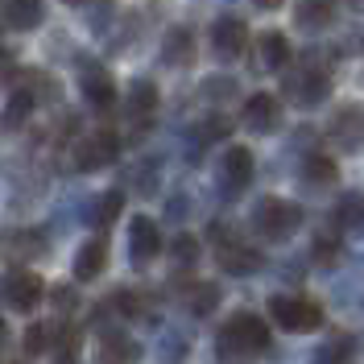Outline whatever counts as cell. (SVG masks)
Wrapping results in <instances>:
<instances>
[{"label":"cell","instance_id":"cell-39","mask_svg":"<svg viewBox=\"0 0 364 364\" xmlns=\"http://www.w3.org/2000/svg\"><path fill=\"white\" fill-rule=\"evenodd\" d=\"M207 240L220 249V245H228V240H240V228L232 224V220H211V224H207Z\"/></svg>","mask_w":364,"mask_h":364},{"label":"cell","instance_id":"cell-22","mask_svg":"<svg viewBox=\"0 0 364 364\" xmlns=\"http://www.w3.org/2000/svg\"><path fill=\"white\" fill-rule=\"evenodd\" d=\"M38 95L25 87V83H13V95H9V104L0 108V136H13V133H21L25 124L33 120V112H38Z\"/></svg>","mask_w":364,"mask_h":364},{"label":"cell","instance_id":"cell-18","mask_svg":"<svg viewBox=\"0 0 364 364\" xmlns=\"http://www.w3.org/2000/svg\"><path fill=\"white\" fill-rule=\"evenodd\" d=\"M0 252H4L9 261H17V269H21V261H42L46 252H50V236L33 224H17V228L4 232Z\"/></svg>","mask_w":364,"mask_h":364},{"label":"cell","instance_id":"cell-10","mask_svg":"<svg viewBox=\"0 0 364 364\" xmlns=\"http://www.w3.org/2000/svg\"><path fill=\"white\" fill-rule=\"evenodd\" d=\"M46 294H50V286H46L33 269H25V265H21V269H13L4 282H0V298H4V306H9V311H17V315L38 311Z\"/></svg>","mask_w":364,"mask_h":364},{"label":"cell","instance_id":"cell-13","mask_svg":"<svg viewBox=\"0 0 364 364\" xmlns=\"http://www.w3.org/2000/svg\"><path fill=\"white\" fill-rule=\"evenodd\" d=\"M161 182H166V158H161V154H141V158L129 161L120 186H124L129 195H136V199H158Z\"/></svg>","mask_w":364,"mask_h":364},{"label":"cell","instance_id":"cell-7","mask_svg":"<svg viewBox=\"0 0 364 364\" xmlns=\"http://www.w3.org/2000/svg\"><path fill=\"white\" fill-rule=\"evenodd\" d=\"M75 75H79V95H83V104H87L91 112H112L116 104H120V87H116L112 70L104 67V63L83 58L75 67Z\"/></svg>","mask_w":364,"mask_h":364},{"label":"cell","instance_id":"cell-46","mask_svg":"<svg viewBox=\"0 0 364 364\" xmlns=\"http://www.w3.org/2000/svg\"><path fill=\"white\" fill-rule=\"evenodd\" d=\"M54 364H79V360H54Z\"/></svg>","mask_w":364,"mask_h":364},{"label":"cell","instance_id":"cell-3","mask_svg":"<svg viewBox=\"0 0 364 364\" xmlns=\"http://www.w3.org/2000/svg\"><path fill=\"white\" fill-rule=\"evenodd\" d=\"M302 224H306V211H302V203L277 199V195H261V199L252 203V215H249V228L261 236V240H269V245L290 240Z\"/></svg>","mask_w":364,"mask_h":364},{"label":"cell","instance_id":"cell-8","mask_svg":"<svg viewBox=\"0 0 364 364\" xmlns=\"http://www.w3.org/2000/svg\"><path fill=\"white\" fill-rule=\"evenodd\" d=\"M323 136H327V145L336 154H356V149H364V104H356V100L340 104L336 112L327 116Z\"/></svg>","mask_w":364,"mask_h":364},{"label":"cell","instance_id":"cell-28","mask_svg":"<svg viewBox=\"0 0 364 364\" xmlns=\"http://www.w3.org/2000/svg\"><path fill=\"white\" fill-rule=\"evenodd\" d=\"M178 306L191 318L215 315V306H220V286H215V282H199V277H191V282L178 290Z\"/></svg>","mask_w":364,"mask_h":364},{"label":"cell","instance_id":"cell-11","mask_svg":"<svg viewBox=\"0 0 364 364\" xmlns=\"http://www.w3.org/2000/svg\"><path fill=\"white\" fill-rule=\"evenodd\" d=\"M161 249H166V240H161L158 220L154 215H133L129 220V265L145 273L161 257Z\"/></svg>","mask_w":364,"mask_h":364},{"label":"cell","instance_id":"cell-31","mask_svg":"<svg viewBox=\"0 0 364 364\" xmlns=\"http://www.w3.org/2000/svg\"><path fill=\"white\" fill-rule=\"evenodd\" d=\"M4 9V25L17 29V33H33L46 25V4L42 0H0Z\"/></svg>","mask_w":364,"mask_h":364},{"label":"cell","instance_id":"cell-6","mask_svg":"<svg viewBox=\"0 0 364 364\" xmlns=\"http://www.w3.org/2000/svg\"><path fill=\"white\" fill-rule=\"evenodd\" d=\"M207 46H211V54L220 58V63H236V58H245L252 50V33L245 17H236V13H220L211 29H207Z\"/></svg>","mask_w":364,"mask_h":364},{"label":"cell","instance_id":"cell-19","mask_svg":"<svg viewBox=\"0 0 364 364\" xmlns=\"http://www.w3.org/2000/svg\"><path fill=\"white\" fill-rule=\"evenodd\" d=\"M298 182L306 186V191H331L336 182H340V161L331 158V154H323V149H302L298 154Z\"/></svg>","mask_w":364,"mask_h":364},{"label":"cell","instance_id":"cell-40","mask_svg":"<svg viewBox=\"0 0 364 364\" xmlns=\"http://www.w3.org/2000/svg\"><path fill=\"white\" fill-rule=\"evenodd\" d=\"M17 75H21L17 54H13L9 46H0V87H13V83H17Z\"/></svg>","mask_w":364,"mask_h":364},{"label":"cell","instance_id":"cell-23","mask_svg":"<svg viewBox=\"0 0 364 364\" xmlns=\"http://www.w3.org/2000/svg\"><path fill=\"white\" fill-rule=\"evenodd\" d=\"M104 269H108V240H104V232H95L75 249L70 273H75V282H95Z\"/></svg>","mask_w":364,"mask_h":364},{"label":"cell","instance_id":"cell-16","mask_svg":"<svg viewBox=\"0 0 364 364\" xmlns=\"http://www.w3.org/2000/svg\"><path fill=\"white\" fill-rule=\"evenodd\" d=\"M158 83L154 79H133L129 87H124V120L133 124V133H145L149 129V120L158 116Z\"/></svg>","mask_w":364,"mask_h":364},{"label":"cell","instance_id":"cell-25","mask_svg":"<svg viewBox=\"0 0 364 364\" xmlns=\"http://www.w3.org/2000/svg\"><path fill=\"white\" fill-rule=\"evenodd\" d=\"M191 348H195V331L182 323H166L154 340V356H158V364H182L191 356Z\"/></svg>","mask_w":364,"mask_h":364},{"label":"cell","instance_id":"cell-30","mask_svg":"<svg viewBox=\"0 0 364 364\" xmlns=\"http://www.w3.org/2000/svg\"><path fill=\"white\" fill-rule=\"evenodd\" d=\"M331 228L343 236H364V191H343L331 207Z\"/></svg>","mask_w":364,"mask_h":364},{"label":"cell","instance_id":"cell-2","mask_svg":"<svg viewBox=\"0 0 364 364\" xmlns=\"http://www.w3.org/2000/svg\"><path fill=\"white\" fill-rule=\"evenodd\" d=\"M327 95H331V67H323L318 50L294 54L290 70L282 75V100H290L294 108L311 112L318 104H327Z\"/></svg>","mask_w":364,"mask_h":364},{"label":"cell","instance_id":"cell-41","mask_svg":"<svg viewBox=\"0 0 364 364\" xmlns=\"http://www.w3.org/2000/svg\"><path fill=\"white\" fill-rule=\"evenodd\" d=\"M306 265H311V261H282V265H277V282L302 286V277H306Z\"/></svg>","mask_w":364,"mask_h":364},{"label":"cell","instance_id":"cell-14","mask_svg":"<svg viewBox=\"0 0 364 364\" xmlns=\"http://www.w3.org/2000/svg\"><path fill=\"white\" fill-rule=\"evenodd\" d=\"M228 133H232V120H228V112H207L203 120H195V124L186 129V141H182V154H186V161H191V166H199L207 149H211V145H220Z\"/></svg>","mask_w":364,"mask_h":364},{"label":"cell","instance_id":"cell-26","mask_svg":"<svg viewBox=\"0 0 364 364\" xmlns=\"http://www.w3.org/2000/svg\"><path fill=\"white\" fill-rule=\"evenodd\" d=\"M145 360V348L120 327V331H108L100 336V352H95V364H141Z\"/></svg>","mask_w":364,"mask_h":364},{"label":"cell","instance_id":"cell-20","mask_svg":"<svg viewBox=\"0 0 364 364\" xmlns=\"http://www.w3.org/2000/svg\"><path fill=\"white\" fill-rule=\"evenodd\" d=\"M360 356H364L360 331H331V336L311 352L306 364H360Z\"/></svg>","mask_w":364,"mask_h":364},{"label":"cell","instance_id":"cell-37","mask_svg":"<svg viewBox=\"0 0 364 364\" xmlns=\"http://www.w3.org/2000/svg\"><path fill=\"white\" fill-rule=\"evenodd\" d=\"M50 302H54V311H58V318H70L75 311H79V290L70 286V282H58V286H50Z\"/></svg>","mask_w":364,"mask_h":364},{"label":"cell","instance_id":"cell-24","mask_svg":"<svg viewBox=\"0 0 364 364\" xmlns=\"http://www.w3.org/2000/svg\"><path fill=\"white\" fill-rule=\"evenodd\" d=\"M340 21V0H294V25L302 33H327Z\"/></svg>","mask_w":364,"mask_h":364},{"label":"cell","instance_id":"cell-29","mask_svg":"<svg viewBox=\"0 0 364 364\" xmlns=\"http://www.w3.org/2000/svg\"><path fill=\"white\" fill-rule=\"evenodd\" d=\"M124 186H112V191H104L100 199H87L83 203V224L100 228V232H108V228L120 220V211H124Z\"/></svg>","mask_w":364,"mask_h":364},{"label":"cell","instance_id":"cell-42","mask_svg":"<svg viewBox=\"0 0 364 364\" xmlns=\"http://www.w3.org/2000/svg\"><path fill=\"white\" fill-rule=\"evenodd\" d=\"M340 54H364V29H360V33H348V38H343Z\"/></svg>","mask_w":364,"mask_h":364},{"label":"cell","instance_id":"cell-45","mask_svg":"<svg viewBox=\"0 0 364 364\" xmlns=\"http://www.w3.org/2000/svg\"><path fill=\"white\" fill-rule=\"evenodd\" d=\"M63 4H83V9H87L91 0H63Z\"/></svg>","mask_w":364,"mask_h":364},{"label":"cell","instance_id":"cell-33","mask_svg":"<svg viewBox=\"0 0 364 364\" xmlns=\"http://www.w3.org/2000/svg\"><path fill=\"white\" fill-rule=\"evenodd\" d=\"M166 252H170L174 273H191L199 265V257H203V245H199V236H191V232H174V240L166 245Z\"/></svg>","mask_w":364,"mask_h":364},{"label":"cell","instance_id":"cell-43","mask_svg":"<svg viewBox=\"0 0 364 364\" xmlns=\"http://www.w3.org/2000/svg\"><path fill=\"white\" fill-rule=\"evenodd\" d=\"M252 4H257V9H261V13H273V9H282V4H286V0H252Z\"/></svg>","mask_w":364,"mask_h":364},{"label":"cell","instance_id":"cell-34","mask_svg":"<svg viewBox=\"0 0 364 364\" xmlns=\"http://www.w3.org/2000/svg\"><path fill=\"white\" fill-rule=\"evenodd\" d=\"M199 91H203V100L211 104V112H224V104H232V100H236L240 83H236L232 75H207L203 83H199Z\"/></svg>","mask_w":364,"mask_h":364},{"label":"cell","instance_id":"cell-44","mask_svg":"<svg viewBox=\"0 0 364 364\" xmlns=\"http://www.w3.org/2000/svg\"><path fill=\"white\" fill-rule=\"evenodd\" d=\"M9 340H13V336H9V323L0 318V356H4V348H9Z\"/></svg>","mask_w":364,"mask_h":364},{"label":"cell","instance_id":"cell-27","mask_svg":"<svg viewBox=\"0 0 364 364\" xmlns=\"http://www.w3.org/2000/svg\"><path fill=\"white\" fill-rule=\"evenodd\" d=\"M343 257H348V236H343L340 228H318L315 240H311V265H318V269H336V265H343Z\"/></svg>","mask_w":364,"mask_h":364},{"label":"cell","instance_id":"cell-21","mask_svg":"<svg viewBox=\"0 0 364 364\" xmlns=\"http://www.w3.org/2000/svg\"><path fill=\"white\" fill-rule=\"evenodd\" d=\"M195 54H199V38H195L191 25H170L161 33V63L170 70L195 67Z\"/></svg>","mask_w":364,"mask_h":364},{"label":"cell","instance_id":"cell-9","mask_svg":"<svg viewBox=\"0 0 364 364\" xmlns=\"http://www.w3.org/2000/svg\"><path fill=\"white\" fill-rule=\"evenodd\" d=\"M252 182V154L245 145H228L220 161H215V191H220V199H240L245 191H249Z\"/></svg>","mask_w":364,"mask_h":364},{"label":"cell","instance_id":"cell-17","mask_svg":"<svg viewBox=\"0 0 364 364\" xmlns=\"http://www.w3.org/2000/svg\"><path fill=\"white\" fill-rule=\"evenodd\" d=\"M215 265H220V273H228V277H252V273L265 269V252L257 249L252 240H228V245H220L215 249Z\"/></svg>","mask_w":364,"mask_h":364},{"label":"cell","instance_id":"cell-5","mask_svg":"<svg viewBox=\"0 0 364 364\" xmlns=\"http://www.w3.org/2000/svg\"><path fill=\"white\" fill-rule=\"evenodd\" d=\"M120 133L116 129H91V133H83L75 145H70V158H75V170L79 174H100V170H108V166H116V158H120Z\"/></svg>","mask_w":364,"mask_h":364},{"label":"cell","instance_id":"cell-15","mask_svg":"<svg viewBox=\"0 0 364 364\" xmlns=\"http://www.w3.org/2000/svg\"><path fill=\"white\" fill-rule=\"evenodd\" d=\"M240 124L257 136H269L282 129V100L273 91H252L249 100L240 104Z\"/></svg>","mask_w":364,"mask_h":364},{"label":"cell","instance_id":"cell-12","mask_svg":"<svg viewBox=\"0 0 364 364\" xmlns=\"http://www.w3.org/2000/svg\"><path fill=\"white\" fill-rule=\"evenodd\" d=\"M249 67L252 75H286L290 63H294V50L286 42V33H277V29H265V33H257V42L249 50Z\"/></svg>","mask_w":364,"mask_h":364},{"label":"cell","instance_id":"cell-47","mask_svg":"<svg viewBox=\"0 0 364 364\" xmlns=\"http://www.w3.org/2000/svg\"><path fill=\"white\" fill-rule=\"evenodd\" d=\"M0 25H4V9H0Z\"/></svg>","mask_w":364,"mask_h":364},{"label":"cell","instance_id":"cell-35","mask_svg":"<svg viewBox=\"0 0 364 364\" xmlns=\"http://www.w3.org/2000/svg\"><path fill=\"white\" fill-rule=\"evenodd\" d=\"M83 17H87V29L95 33V38H108V33H112V25H120V21H116V4H112V0H91Z\"/></svg>","mask_w":364,"mask_h":364},{"label":"cell","instance_id":"cell-38","mask_svg":"<svg viewBox=\"0 0 364 364\" xmlns=\"http://www.w3.org/2000/svg\"><path fill=\"white\" fill-rule=\"evenodd\" d=\"M195 207L191 199V191H178V195H170L166 199V224H186V211Z\"/></svg>","mask_w":364,"mask_h":364},{"label":"cell","instance_id":"cell-32","mask_svg":"<svg viewBox=\"0 0 364 364\" xmlns=\"http://www.w3.org/2000/svg\"><path fill=\"white\" fill-rule=\"evenodd\" d=\"M79 348H83V327L70 323V318H54V323H50V352H54L58 360H75Z\"/></svg>","mask_w":364,"mask_h":364},{"label":"cell","instance_id":"cell-36","mask_svg":"<svg viewBox=\"0 0 364 364\" xmlns=\"http://www.w3.org/2000/svg\"><path fill=\"white\" fill-rule=\"evenodd\" d=\"M50 348V323H25V336H21V356L33 360Z\"/></svg>","mask_w":364,"mask_h":364},{"label":"cell","instance_id":"cell-1","mask_svg":"<svg viewBox=\"0 0 364 364\" xmlns=\"http://www.w3.org/2000/svg\"><path fill=\"white\" fill-rule=\"evenodd\" d=\"M273 352V323L257 311H232L215 331L220 364H249Z\"/></svg>","mask_w":364,"mask_h":364},{"label":"cell","instance_id":"cell-4","mask_svg":"<svg viewBox=\"0 0 364 364\" xmlns=\"http://www.w3.org/2000/svg\"><path fill=\"white\" fill-rule=\"evenodd\" d=\"M265 318L273 327L290 331V336H311V331H318L327 323V311H323V302H315L306 294H273L265 302Z\"/></svg>","mask_w":364,"mask_h":364}]
</instances>
